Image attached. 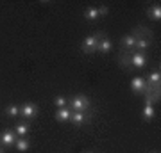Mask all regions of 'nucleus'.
Returning <instances> with one entry per match:
<instances>
[{
  "mask_svg": "<svg viewBox=\"0 0 161 153\" xmlns=\"http://www.w3.org/2000/svg\"><path fill=\"white\" fill-rule=\"evenodd\" d=\"M136 34V45H134V52H147L152 46V32L145 27H136L132 30Z\"/></svg>",
  "mask_w": 161,
  "mask_h": 153,
  "instance_id": "1",
  "label": "nucleus"
},
{
  "mask_svg": "<svg viewBox=\"0 0 161 153\" xmlns=\"http://www.w3.org/2000/svg\"><path fill=\"white\" fill-rule=\"evenodd\" d=\"M152 153H158V151H152Z\"/></svg>",
  "mask_w": 161,
  "mask_h": 153,
  "instance_id": "25",
  "label": "nucleus"
},
{
  "mask_svg": "<svg viewBox=\"0 0 161 153\" xmlns=\"http://www.w3.org/2000/svg\"><path fill=\"white\" fill-rule=\"evenodd\" d=\"M20 116H22L25 121H31L32 118L38 116V105H36V103H31V102L23 103L22 107H20Z\"/></svg>",
  "mask_w": 161,
  "mask_h": 153,
  "instance_id": "6",
  "label": "nucleus"
},
{
  "mask_svg": "<svg viewBox=\"0 0 161 153\" xmlns=\"http://www.w3.org/2000/svg\"><path fill=\"white\" fill-rule=\"evenodd\" d=\"M16 139H18L16 134H14V130H11V128H7V130H4L0 134V144L4 148L14 146V141H16Z\"/></svg>",
  "mask_w": 161,
  "mask_h": 153,
  "instance_id": "9",
  "label": "nucleus"
},
{
  "mask_svg": "<svg viewBox=\"0 0 161 153\" xmlns=\"http://www.w3.org/2000/svg\"><path fill=\"white\" fill-rule=\"evenodd\" d=\"M70 116H72V110L68 107H63V109H58L56 110V119H58L59 123H68Z\"/></svg>",
  "mask_w": 161,
  "mask_h": 153,
  "instance_id": "17",
  "label": "nucleus"
},
{
  "mask_svg": "<svg viewBox=\"0 0 161 153\" xmlns=\"http://www.w3.org/2000/svg\"><path fill=\"white\" fill-rule=\"evenodd\" d=\"M97 13H98V16H108L109 14V7L106 4H100V6H97Z\"/></svg>",
  "mask_w": 161,
  "mask_h": 153,
  "instance_id": "22",
  "label": "nucleus"
},
{
  "mask_svg": "<svg viewBox=\"0 0 161 153\" xmlns=\"http://www.w3.org/2000/svg\"><path fill=\"white\" fill-rule=\"evenodd\" d=\"M14 148H16L20 153H25L31 150V141L27 137H18L16 141H14Z\"/></svg>",
  "mask_w": 161,
  "mask_h": 153,
  "instance_id": "16",
  "label": "nucleus"
},
{
  "mask_svg": "<svg viewBox=\"0 0 161 153\" xmlns=\"http://www.w3.org/2000/svg\"><path fill=\"white\" fill-rule=\"evenodd\" d=\"M134 45H136V34H134V32L122 36V39H120V50L122 52L132 54V52H134Z\"/></svg>",
  "mask_w": 161,
  "mask_h": 153,
  "instance_id": "5",
  "label": "nucleus"
},
{
  "mask_svg": "<svg viewBox=\"0 0 161 153\" xmlns=\"http://www.w3.org/2000/svg\"><path fill=\"white\" fill-rule=\"evenodd\" d=\"M6 116L7 118H16V116H20V105H16V103H11V105H7L6 107Z\"/></svg>",
  "mask_w": 161,
  "mask_h": 153,
  "instance_id": "20",
  "label": "nucleus"
},
{
  "mask_svg": "<svg viewBox=\"0 0 161 153\" xmlns=\"http://www.w3.org/2000/svg\"><path fill=\"white\" fill-rule=\"evenodd\" d=\"M118 64L124 69H131V54L120 50V54H118Z\"/></svg>",
  "mask_w": 161,
  "mask_h": 153,
  "instance_id": "18",
  "label": "nucleus"
},
{
  "mask_svg": "<svg viewBox=\"0 0 161 153\" xmlns=\"http://www.w3.org/2000/svg\"><path fill=\"white\" fill-rule=\"evenodd\" d=\"M29 132H31L29 121H20L18 125H14V134H16V137H27Z\"/></svg>",
  "mask_w": 161,
  "mask_h": 153,
  "instance_id": "14",
  "label": "nucleus"
},
{
  "mask_svg": "<svg viewBox=\"0 0 161 153\" xmlns=\"http://www.w3.org/2000/svg\"><path fill=\"white\" fill-rule=\"evenodd\" d=\"M54 105H56V109L68 107V100H66V96H63V94H58V96L54 98Z\"/></svg>",
  "mask_w": 161,
  "mask_h": 153,
  "instance_id": "21",
  "label": "nucleus"
},
{
  "mask_svg": "<svg viewBox=\"0 0 161 153\" xmlns=\"http://www.w3.org/2000/svg\"><path fill=\"white\" fill-rule=\"evenodd\" d=\"M0 153H6V151H4V150H2V148H0Z\"/></svg>",
  "mask_w": 161,
  "mask_h": 153,
  "instance_id": "23",
  "label": "nucleus"
},
{
  "mask_svg": "<svg viewBox=\"0 0 161 153\" xmlns=\"http://www.w3.org/2000/svg\"><path fill=\"white\" fill-rule=\"evenodd\" d=\"M147 16L152 20V22H161V6L159 4H154L147 9Z\"/></svg>",
  "mask_w": 161,
  "mask_h": 153,
  "instance_id": "15",
  "label": "nucleus"
},
{
  "mask_svg": "<svg viewBox=\"0 0 161 153\" xmlns=\"http://www.w3.org/2000/svg\"><path fill=\"white\" fill-rule=\"evenodd\" d=\"M82 16L86 18V20H90V22H95V20H98V13H97V6H88L86 9H84V14Z\"/></svg>",
  "mask_w": 161,
  "mask_h": 153,
  "instance_id": "19",
  "label": "nucleus"
},
{
  "mask_svg": "<svg viewBox=\"0 0 161 153\" xmlns=\"http://www.w3.org/2000/svg\"><path fill=\"white\" fill-rule=\"evenodd\" d=\"M154 116H156L154 105H152V103H149V102H145L143 110H142V119H143V121H152V119H154Z\"/></svg>",
  "mask_w": 161,
  "mask_h": 153,
  "instance_id": "13",
  "label": "nucleus"
},
{
  "mask_svg": "<svg viewBox=\"0 0 161 153\" xmlns=\"http://www.w3.org/2000/svg\"><path fill=\"white\" fill-rule=\"evenodd\" d=\"M82 153H92V151H82Z\"/></svg>",
  "mask_w": 161,
  "mask_h": 153,
  "instance_id": "24",
  "label": "nucleus"
},
{
  "mask_svg": "<svg viewBox=\"0 0 161 153\" xmlns=\"http://www.w3.org/2000/svg\"><path fill=\"white\" fill-rule=\"evenodd\" d=\"M129 84H131V91L134 94H143L147 91V80L143 77H132V80Z\"/></svg>",
  "mask_w": 161,
  "mask_h": 153,
  "instance_id": "8",
  "label": "nucleus"
},
{
  "mask_svg": "<svg viewBox=\"0 0 161 153\" xmlns=\"http://www.w3.org/2000/svg\"><path fill=\"white\" fill-rule=\"evenodd\" d=\"M70 121H72L75 126L88 125V123L92 121V114H90V112H72V116H70Z\"/></svg>",
  "mask_w": 161,
  "mask_h": 153,
  "instance_id": "10",
  "label": "nucleus"
},
{
  "mask_svg": "<svg viewBox=\"0 0 161 153\" xmlns=\"http://www.w3.org/2000/svg\"><path fill=\"white\" fill-rule=\"evenodd\" d=\"M145 80H147V85H150V87H159L161 85V71H159V68L154 69V71H150V75Z\"/></svg>",
  "mask_w": 161,
  "mask_h": 153,
  "instance_id": "12",
  "label": "nucleus"
},
{
  "mask_svg": "<svg viewBox=\"0 0 161 153\" xmlns=\"http://www.w3.org/2000/svg\"><path fill=\"white\" fill-rule=\"evenodd\" d=\"M143 98H145V102H149V103H159L161 100V91L159 87H150V85H147V91L143 93Z\"/></svg>",
  "mask_w": 161,
  "mask_h": 153,
  "instance_id": "11",
  "label": "nucleus"
},
{
  "mask_svg": "<svg viewBox=\"0 0 161 153\" xmlns=\"http://www.w3.org/2000/svg\"><path fill=\"white\" fill-rule=\"evenodd\" d=\"M98 36H100V32H95V34L86 36V38L82 39V43H80V50L84 52V54H88V55L97 54V50H98Z\"/></svg>",
  "mask_w": 161,
  "mask_h": 153,
  "instance_id": "3",
  "label": "nucleus"
},
{
  "mask_svg": "<svg viewBox=\"0 0 161 153\" xmlns=\"http://www.w3.org/2000/svg\"><path fill=\"white\" fill-rule=\"evenodd\" d=\"M111 50H113V41L104 34V32H100V36H98V50L97 52H100L102 55H108V54H111Z\"/></svg>",
  "mask_w": 161,
  "mask_h": 153,
  "instance_id": "7",
  "label": "nucleus"
},
{
  "mask_svg": "<svg viewBox=\"0 0 161 153\" xmlns=\"http://www.w3.org/2000/svg\"><path fill=\"white\" fill-rule=\"evenodd\" d=\"M149 64L147 52H132L131 54V69H145Z\"/></svg>",
  "mask_w": 161,
  "mask_h": 153,
  "instance_id": "4",
  "label": "nucleus"
},
{
  "mask_svg": "<svg viewBox=\"0 0 161 153\" xmlns=\"http://www.w3.org/2000/svg\"><path fill=\"white\" fill-rule=\"evenodd\" d=\"M68 109L72 112H90L92 110V100L84 93H79L68 102Z\"/></svg>",
  "mask_w": 161,
  "mask_h": 153,
  "instance_id": "2",
  "label": "nucleus"
}]
</instances>
